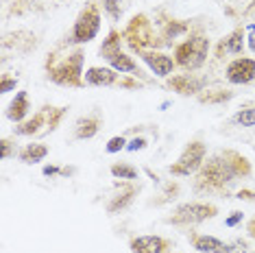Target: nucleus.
<instances>
[{
  "instance_id": "obj_1",
  "label": "nucleus",
  "mask_w": 255,
  "mask_h": 253,
  "mask_svg": "<svg viewBox=\"0 0 255 253\" xmlns=\"http://www.w3.org/2000/svg\"><path fill=\"white\" fill-rule=\"evenodd\" d=\"M240 175H249V162L234 151L214 155L199 170L196 188L199 190H225Z\"/></svg>"
},
{
  "instance_id": "obj_2",
  "label": "nucleus",
  "mask_w": 255,
  "mask_h": 253,
  "mask_svg": "<svg viewBox=\"0 0 255 253\" xmlns=\"http://www.w3.org/2000/svg\"><path fill=\"white\" fill-rule=\"evenodd\" d=\"M207 53H210V39L205 35H190L175 48V63L183 70H196L205 63Z\"/></svg>"
},
{
  "instance_id": "obj_3",
  "label": "nucleus",
  "mask_w": 255,
  "mask_h": 253,
  "mask_svg": "<svg viewBox=\"0 0 255 253\" xmlns=\"http://www.w3.org/2000/svg\"><path fill=\"white\" fill-rule=\"evenodd\" d=\"M98 31H101V11H98L96 4H88V7L79 13L77 22H74L70 42L88 44L98 35Z\"/></svg>"
},
{
  "instance_id": "obj_4",
  "label": "nucleus",
  "mask_w": 255,
  "mask_h": 253,
  "mask_svg": "<svg viewBox=\"0 0 255 253\" xmlns=\"http://www.w3.org/2000/svg\"><path fill=\"white\" fill-rule=\"evenodd\" d=\"M205 153H207V146L203 144L201 140L190 142V144L183 148V153L179 155L177 164L170 166V172H172V175H177V177H190V175H194L196 170L203 168Z\"/></svg>"
},
{
  "instance_id": "obj_5",
  "label": "nucleus",
  "mask_w": 255,
  "mask_h": 253,
  "mask_svg": "<svg viewBox=\"0 0 255 253\" xmlns=\"http://www.w3.org/2000/svg\"><path fill=\"white\" fill-rule=\"evenodd\" d=\"M218 214L216 205L212 203H183L172 212V216L168 218L170 225H199V223L214 218Z\"/></svg>"
},
{
  "instance_id": "obj_6",
  "label": "nucleus",
  "mask_w": 255,
  "mask_h": 253,
  "mask_svg": "<svg viewBox=\"0 0 255 253\" xmlns=\"http://www.w3.org/2000/svg\"><path fill=\"white\" fill-rule=\"evenodd\" d=\"M81 63H83V53H74L72 57H68L61 66H57L48 77L59 85H81V77H83Z\"/></svg>"
},
{
  "instance_id": "obj_7",
  "label": "nucleus",
  "mask_w": 255,
  "mask_h": 253,
  "mask_svg": "<svg viewBox=\"0 0 255 253\" xmlns=\"http://www.w3.org/2000/svg\"><path fill=\"white\" fill-rule=\"evenodd\" d=\"M192 247L201 253H245L247 251V245L242 240L231 245V243H223V240L214 238V236H205V234L194 236Z\"/></svg>"
},
{
  "instance_id": "obj_8",
  "label": "nucleus",
  "mask_w": 255,
  "mask_h": 253,
  "mask_svg": "<svg viewBox=\"0 0 255 253\" xmlns=\"http://www.w3.org/2000/svg\"><path fill=\"white\" fill-rule=\"evenodd\" d=\"M227 81L234 85H247L255 81V59L238 57L227 66Z\"/></svg>"
},
{
  "instance_id": "obj_9",
  "label": "nucleus",
  "mask_w": 255,
  "mask_h": 253,
  "mask_svg": "<svg viewBox=\"0 0 255 253\" xmlns=\"http://www.w3.org/2000/svg\"><path fill=\"white\" fill-rule=\"evenodd\" d=\"M140 57L144 59V63L153 70L157 77H168V74H172V70H175L177 63L170 59L168 55L164 53H157V50H140Z\"/></svg>"
},
{
  "instance_id": "obj_10",
  "label": "nucleus",
  "mask_w": 255,
  "mask_h": 253,
  "mask_svg": "<svg viewBox=\"0 0 255 253\" xmlns=\"http://www.w3.org/2000/svg\"><path fill=\"white\" fill-rule=\"evenodd\" d=\"M131 251L133 253H168L170 243L161 236H140V238L131 240Z\"/></svg>"
},
{
  "instance_id": "obj_11",
  "label": "nucleus",
  "mask_w": 255,
  "mask_h": 253,
  "mask_svg": "<svg viewBox=\"0 0 255 253\" xmlns=\"http://www.w3.org/2000/svg\"><path fill=\"white\" fill-rule=\"evenodd\" d=\"M83 81L88 85H96V88H109L118 81V72L114 68H101V66H92L83 72Z\"/></svg>"
},
{
  "instance_id": "obj_12",
  "label": "nucleus",
  "mask_w": 255,
  "mask_h": 253,
  "mask_svg": "<svg viewBox=\"0 0 255 253\" xmlns=\"http://www.w3.org/2000/svg\"><path fill=\"white\" fill-rule=\"evenodd\" d=\"M242 50H245V31L242 28H236L234 33H229L218 46V55H242Z\"/></svg>"
},
{
  "instance_id": "obj_13",
  "label": "nucleus",
  "mask_w": 255,
  "mask_h": 253,
  "mask_svg": "<svg viewBox=\"0 0 255 253\" xmlns=\"http://www.w3.org/2000/svg\"><path fill=\"white\" fill-rule=\"evenodd\" d=\"M28 109H31V105H28L26 92H18V96L11 101V105H9V109H7V118L13 120V123H22V120L26 118Z\"/></svg>"
},
{
  "instance_id": "obj_14",
  "label": "nucleus",
  "mask_w": 255,
  "mask_h": 253,
  "mask_svg": "<svg viewBox=\"0 0 255 253\" xmlns=\"http://www.w3.org/2000/svg\"><path fill=\"white\" fill-rule=\"evenodd\" d=\"M170 88H175V92H179V94H196V92H201L203 81L192 79L190 74H181V77L170 79Z\"/></svg>"
},
{
  "instance_id": "obj_15",
  "label": "nucleus",
  "mask_w": 255,
  "mask_h": 253,
  "mask_svg": "<svg viewBox=\"0 0 255 253\" xmlns=\"http://www.w3.org/2000/svg\"><path fill=\"white\" fill-rule=\"evenodd\" d=\"M98 126H101V120L96 116H88V118H81L77 123V129H74V137L77 140H90L98 133Z\"/></svg>"
},
{
  "instance_id": "obj_16",
  "label": "nucleus",
  "mask_w": 255,
  "mask_h": 253,
  "mask_svg": "<svg viewBox=\"0 0 255 253\" xmlns=\"http://www.w3.org/2000/svg\"><path fill=\"white\" fill-rule=\"evenodd\" d=\"M46 155H48V146L33 142V144H26L22 148L18 157H20V162H24V164H37V162H42Z\"/></svg>"
},
{
  "instance_id": "obj_17",
  "label": "nucleus",
  "mask_w": 255,
  "mask_h": 253,
  "mask_svg": "<svg viewBox=\"0 0 255 253\" xmlns=\"http://www.w3.org/2000/svg\"><path fill=\"white\" fill-rule=\"evenodd\" d=\"M107 61H109V66H112L116 72H120V74H125V72H137L135 61H133L129 55H125V53H116V55L109 57Z\"/></svg>"
},
{
  "instance_id": "obj_18",
  "label": "nucleus",
  "mask_w": 255,
  "mask_h": 253,
  "mask_svg": "<svg viewBox=\"0 0 255 253\" xmlns=\"http://www.w3.org/2000/svg\"><path fill=\"white\" fill-rule=\"evenodd\" d=\"M133 194H135V188L127 186V188L123 190V194L118 192V194H116V197H114V199L107 203V212H109V214H116V212H118V210H125L127 205L131 203Z\"/></svg>"
},
{
  "instance_id": "obj_19",
  "label": "nucleus",
  "mask_w": 255,
  "mask_h": 253,
  "mask_svg": "<svg viewBox=\"0 0 255 253\" xmlns=\"http://www.w3.org/2000/svg\"><path fill=\"white\" fill-rule=\"evenodd\" d=\"M42 125H44V114H35L31 120H26V123H22L20 126H15L13 133L15 135H33V133H37Z\"/></svg>"
},
{
  "instance_id": "obj_20",
  "label": "nucleus",
  "mask_w": 255,
  "mask_h": 253,
  "mask_svg": "<svg viewBox=\"0 0 255 253\" xmlns=\"http://www.w3.org/2000/svg\"><path fill=\"white\" fill-rule=\"evenodd\" d=\"M112 175L116 177V179L133 181V179H137V168H133V166H129V164H114Z\"/></svg>"
},
{
  "instance_id": "obj_21",
  "label": "nucleus",
  "mask_w": 255,
  "mask_h": 253,
  "mask_svg": "<svg viewBox=\"0 0 255 253\" xmlns=\"http://www.w3.org/2000/svg\"><path fill=\"white\" fill-rule=\"evenodd\" d=\"M234 123L238 126H245V129H251V126H255V107L240 109V112L234 116Z\"/></svg>"
},
{
  "instance_id": "obj_22",
  "label": "nucleus",
  "mask_w": 255,
  "mask_h": 253,
  "mask_svg": "<svg viewBox=\"0 0 255 253\" xmlns=\"http://www.w3.org/2000/svg\"><path fill=\"white\" fill-rule=\"evenodd\" d=\"M103 11L116 22L123 13V0H103Z\"/></svg>"
},
{
  "instance_id": "obj_23",
  "label": "nucleus",
  "mask_w": 255,
  "mask_h": 253,
  "mask_svg": "<svg viewBox=\"0 0 255 253\" xmlns=\"http://www.w3.org/2000/svg\"><path fill=\"white\" fill-rule=\"evenodd\" d=\"M123 148H127V137L125 135H116V137H112V140L107 142L105 151L107 153H118V151H123Z\"/></svg>"
},
{
  "instance_id": "obj_24",
  "label": "nucleus",
  "mask_w": 255,
  "mask_h": 253,
  "mask_svg": "<svg viewBox=\"0 0 255 253\" xmlns=\"http://www.w3.org/2000/svg\"><path fill=\"white\" fill-rule=\"evenodd\" d=\"M188 31V26L183 24V22H172V24H168V31H166V37H172L175 39L177 35H181V33Z\"/></svg>"
},
{
  "instance_id": "obj_25",
  "label": "nucleus",
  "mask_w": 255,
  "mask_h": 253,
  "mask_svg": "<svg viewBox=\"0 0 255 253\" xmlns=\"http://www.w3.org/2000/svg\"><path fill=\"white\" fill-rule=\"evenodd\" d=\"M146 144H148V142H146V137H135V140H131L129 142V146H127V151H142V148H146Z\"/></svg>"
},
{
  "instance_id": "obj_26",
  "label": "nucleus",
  "mask_w": 255,
  "mask_h": 253,
  "mask_svg": "<svg viewBox=\"0 0 255 253\" xmlns=\"http://www.w3.org/2000/svg\"><path fill=\"white\" fill-rule=\"evenodd\" d=\"M15 85H18V79H7V77H4L2 83H0V92H2V94H7V92L15 90Z\"/></svg>"
},
{
  "instance_id": "obj_27",
  "label": "nucleus",
  "mask_w": 255,
  "mask_h": 253,
  "mask_svg": "<svg viewBox=\"0 0 255 253\" xmlns=\"http://www.w3.org/2000/svg\"><path fill=\"white\" fill-rule=\"evenodd\" d=\"M240 221H242V212H234V216H229L225 223H227V227H236Z\"/></svg>"
},
{
  "instance_id": "obj_28",
  "label": "nucleus",
  "mask_w": 255,
  "mask_h": 253,
  "mask_svg": "<svg viewBox=\"0 0 255 253\" xmlns=\"http://www.w3.org/2000/svg\"><path fill=\"white\" fill-rule=\"evenodd\" d=\"M249 48L255 53V24L249 26Z\"/></svg>"
},
{
  "instance_id": "obj_29",
  "label": "nucleus",
  "mask_w": 255,
  "mask_h": 253,
  "mask_svg": "<svg viewBox=\"0 0 255 253\" xmlns=\"http://www.w3.org/2000/svg\"><path fill=\"white\" fill-rule=\"evenodd\" d=\"M59 172H61V168H59V166H46V168H44V175H46V177L59 175Z\"/></svg>"
},
{
  "instance_id": "obj_30",
  "label": "nucleus",
  "mask_w": 255,
  "mask_h": 253,
  "mask_svg": "<svg viewBox=\"0 0 255 253\" xmlns=\"http://www.w3.org/2000/svg\"><path fill=\"white\" fill-rule=\"evenodd\" d=\"M11 155V142L9 140H2V159H7Z\"/></svg>"
}]
</instances>
